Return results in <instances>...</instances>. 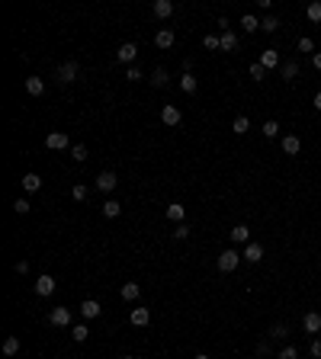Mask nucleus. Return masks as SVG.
Masks as SVG:
<instances>
[{"label": "nucleus", "mask_w": 321, "mask_h": 359, "mask_svg": "<svg viewBox=\"0 0 321 359\" xmlns=\"http://www.w3.org/2000/svg\"><path fill=\"white\" fill-rule=\"evenodd\" d=\"M238 263H241V253H238V250H222L219 260H215V266H219L222 273H235Z\"/></svg>", "instance_id": "nucleus-1"}, {"label": "nucleus", "mask_w": 321, "mask_h": 359, "mask_svg": "<svg viewBox=\"0 0 321 359\" xmlns=\"http://www.w3.org/2000/svg\"><path fill=\"white\" fill-rule=\"evenodd\" d=\"M135 58H138V45H135V42H122L119 51H116V61H119V64H129V67H132Z\"/></svg>", "instance_id": "nucleus-2"}, {"label": "nucleus", "mask_w": 321, "mask_h": 359, "mask_svg": "<svg viewBox=\"0 0 321 359\" xmlns=\"http://www.w3.org/2000/svg\"><path fill=\"white\" fill-rule=\"evenodd\" d=\"M45 148H51V151H65V148H71V138H68L65 132H48L45 135Z\"/></svg>", "instance_id": "nucleus-3"}, {"label": "nucleus", "mask_w": 321, "mask_h": 359, "mask_svg": "<svg viewBox=\"0 0 321 359\" xmlns=\"http://www.w3.org/2000/svg\"><path fill=\"white\" fill-rule=\"evenodd\" d=\"M161 122H164V125H170V128H177L180 122H183V112H180V109L170 103V106H164V109H161Z\"/></svg>", "instance_id": "nucleus-4"}, {"label": "nucleus", "mask_w": 321, "mask_h": 359, "mask_svg": "<svg viewBox=\"0 0 321 359\" xmlns=\"http://www.w3.org/2000/svg\"><path fill=\"white\" fill-rule=\"evenodd\" d=\"M48 321L55 324V327H71V308H51V314H48Z\"/></svg>", "instance_id": "nucleus-5"}, {"label": "nucleus", "mask_w": 321, "mask_h": 359, "mask_svg": "<svg viewBox=\"0 0 321 359\" xmlns=\"http://www.w3.org/2000/svg\"><path fill=\"white\" fill-rule=\"evenodd\" d=\"M58 81H61V84H74L77 81V61H65V64H58Z\"/></svg>", "instance_id": "nucleus-6"}, {"label": "nucleus", "mask_w": 321, "mask_h": 359, "mask_svg": "<svg viewBox=\"0 0 321 359\" xmlns=\"http://www.w3.org/2000/svg\"><path fill=\"white\" fill-rule=\"evenodd\" d=\"M116 186H119V177H116L112 170H103L100 177H97V189H103V192H112Z\"/></svg>", "instance_id": "nucleus-7"}, {"label": "nucleus", "mask_w": 321, "mask_h": 359, "mask_svg": "<svg viewBox=\"0 0 321 359\" xmlns=\"http://www.w3.org/2000/svg\"><path fill=\"white\" fill-rule=\"evenodd\" d=\"M260 64H264L267 71H276V67H280V51H276V48H264V51H260Z\"/></svg>", "instance_id": "nucleus-8"}, {"label": "nucleus", "mask_w": 321, "mask_h": 359, "mask_svg": "<svg viewBox=\"0 0 321 359\" xmlns=\"http://www.w3.org/2000/svg\"><path fill=\"white\" fill-rule=\"evenodd\" d=\"M241 257H244L247 263H260V260H264V247H260L257 241H250V244H244V253H241Z\"/></svg>", "instance_id": "nucleus-9"}, {"label": "nucleus", "mask_w": 321, "mask_h": 359, "mask_svg": "<svg viewBox=\"0 0 321 359\" xmlns=\"http://www.w3.org/2000/svg\"><path fill=\"white\" fill-rule=\"evenodd\" d=\"M100 302L97 299H87V302H81V314H84V321H93V318H100Z\"/></svg>", "instance_id": "nucleus-10"}, {"label": "nucleus", "mask_w": 321, "mask_h": 359, "mask_svg": "<svg viewBox=\"0 0 321 359\" xmlns=\"http://www.w3.org/2000/svg\"><path fill=\"white\" fill-rule=\"evenodd\" d=\"M302 327H305V334H318V330H321V314L308 311L305 318H302Z\"/></svg>", "instance_id": "nucleus-11"}, {"label": "nucleus", "mask_w": 321, "mask_h": 359, "mask_svg": "<svg viewBox=\"0 0 321 359\" xmlns=\"http://www.w3.org/2000/svg\"><path fill=\"white\" fill-rule=\"evenodd\" d=\"M51 292H55V279H51L48 273L39 276V279H36V295H42V299H45V295H51Z\"/></svg>", "instance_id": "nucleus-12"}, {"label": "nucleus", "mask_w": 321, "mask_h": 359, "mask_svg": "<svg viewBox=\"0 0 321 359\" xmlns=\"http://www.w3.org/2000/svg\"><path fill=\"white\" fill-rule=\"evenodd\" d=\"M154 16L158 20H167V16H173V0H154Z\"/></svg>", "instance_id": "nucleus-13"}, {"label": "nucleus", "mask_w": 321, "mask_h": 359, "mask_svg": "<svg viewBox=\"0 0 321 359\" xmlns=\"http://www.w3.org/2000/svg\"><path fill=\"white\" fill-rule=\"evenodd\" d=\"M228 234H231V241H235V244H250V228L247 225H235Z\"/></svg>", "instance_id": "nucleus-14"}, {"label": "nucleus", "mask_w": 321, "mask_h": 359, "mask_svg": "<svg viewBox=\"0 0 321 359\" xmlns=\"http://www.w3.org/2000/svg\"><path fill=\"white\" fill-rule=\"evenodd\" d=\"M26 93H29V96H42V93H45V81H42V77H26Z\"/></svg>", "instance_id": "nucleus-15"}, {"label": "nucleus", "mask_w": 321, "mask_h": 359, "mask_svg": "<svg viewBox=\"0 0 321 359\" xmlns=\"http://www.w3.org/2000/svg\"><path fill=\"white\" fill-rule=\"evenodd\" d=\"M302 151V138L299 135H286L283 138V154H299Z\"/></svg>", "instance_id": "nucleus-16"}, {"label": "nucleus", "mask_w": 321, "mask_h": 359, "mask_svg": "<svg viewBox=\"0 0 321 359\" xmlns=\"http://www.w3.org/2000/svg\"><path fill=\"white\" fill-rule=\"evenodd\" d=\"M280 77H283L286 84H292V81L299 77V64H296V61H286V64L280 67Z\"/></svg>", "instance_id": "nucleus-17"}, {"label": "nucleus", "mask_w": 321, "mask_h": 359, "mask_svg": "<svg viewBox=\"0 0 321 359\" xmlns=\"http://www.w3.org/2000/svg\"><path fill=\"white\" fill-rule=\"evenodd\" d=\"M138 295H142L138 282H122V302H138Z\"/></svg>", "instance_id": "nucleus-18"}, {"label": "nucleus", "mask_w": 321, "mask_h": 359, "mask_svg": "<svg viewBox=\"0 0 321 359\" xmlns=\"http://www.w3.org/2000/svg\"><path fill=\"white\" fill-rule=\"evenodd\" d=\"M164 215H167L173 225H180V222H183V218H186V208L180 205V202H173V205H167V212H164Z\"/></svg>", "instance_id": "nucleus-19"}, {"label": "nucleus", "mask_w": 321, "mask_h": 359, "mask_svg": "<svg viewBox=\"0 0 321 359\" xmlns=\"http://www.w3.org/2000/svg\"><path fill=\"white\" fill-rule=\"evenodd\" d=\"M219 42H222V51H235L238 48V36L231 29H225L222 36H219Z\"/></svg>", "instance_id": "nucleus-20"}, {"label": "nucleus", "mask_w": 321, "mask_h": 359, "mask_svg": "<svg viewBox=\"0 0 321 359\" xmlns=\"http://www.w3.org/2000/svg\"><path fill=\"white\" fill-rule=\"evenodd\" d=\"M23 189L26 192H39L42 189V177H39V173H26V177H23Z\"/></svg>", "instance_id": "nucleus-21"}, {"label": "nucleus", "mask_w": 321, "mask_h": 359, "mask_svg": "<svg viewBox=\"0 0 321 359\" xmlns=\"http://www.w3.org/2000/svg\"><path fill=\"white\" fill-rule=\"evenodd\" d=\"M119 212H122V202H119V199H106V202H103V215L106 218H119Z\"/></svg>", "instance_id": "nucleus-22"}, {"label": "nucleus", "mask_w": 321, "mask_h": 359, "mask_svg": "<svg viewBox=\"0 0 321 359\" xmlns=\"http://www.w3.org/2000/svg\"><path fill=\"white\" fill-rule=\"evenodd\" d=\"M148 321H151V311L148 308H135L132 311V324H135V327H148Z\"/></svg>", "instance_id": "nucleus-23"}, {"label": "nucleus", "mask_w": 321, "mask_h": 359, "mask_svg": "<svg viewBox=\"0 0 321 359\" xmlns=\"http://www.w3.org/2000/svg\"><path fill=\"white\" fill-rule=\"evenodd\" d=\"M180 90H183V93H196L199 90L196 74H183V77H180Z\"/></svg>", "instance_id": "nucleus-24"}, {"label": "nucleus", "mask_w": 321, "mask_h": 359, "mask_svg": "<svg viewBox=\"0 0 321 359\" xmlns=\"http://www.w3.org/2000/svg\"><path fill=\"white\" fill-rule=\"evenodd\" d=\"M154 45H158V48H173V32L170 29H161L158 36H154Z\"/></svg>", "instance_id": "nucleus-25"}, {"label": "nucleus", "mask_w": 321, "mask_h": 359, "mask_svg": "<svg viewBox=\"0 0 321 359\" xmlns=\"http://www.w3.org/2000/svg\"><path fill=\"white\" fill-rule=\"evenodd\" d=\"M247 128H250V119L247 116H238L235 122H231V132H235V135H247Z\"/></svg>", "instance_id": "nucleus-26"}, {"label": "nucleus", "mask_w": 321, "mask_h": 359, "mask_svg": "<svg viewBox=\"0 0 321 359\" xmlns=\"http://www.w3.org/2000/svg\"><path fill=\"white\" fill-rule=\"evenodd\" d=\"M151 84H154V87H167V84H170V74L164 71V67H154V74H151Z\"/></svg>", "instance_id": "nucleus-27"}, {"label": "nucleus", "mask_w": 321, "mask_h": 359, "mask_svg": "<svg viewBox=\"0 0 321 359\" xmlns=\"http://www.w3.org/2000/svg\"><path fill=\"white\" fill-rule=\"evenodd\" d=\"M241 26H244V32H257L260 29V20H257L254 13H244V16H241Z\"/></svg>", "instance_id": "nucleus-28"}, {"label": "nucleus", "mask_w": 321, "mask_h": 359, "mask_svg": "<svg viewBox=\"0 0 321 359\" xmlns=\"http://www.w3.org/2000/svg\"><path fill=\"white\" fill-rule=\"evenodd\" d=\"M260 132H264V138H276V135H280V122H276V119H267Z\"/></svg>", "instance_id": "nucleus-29"}, {"label": "nucleus", "mask_w": 321, "mask_h": 359, "mask_svg": "<svg viewBox=\"0 0 321 359\" xmlns=\"http://www.w3.org/2000/svg\"><path fill=\"white\" fill-rule=\"evenodd\" d=\"M20 353V337H7L4 340V356H16Z\"/></svg>", "instance_id": "nucleus-30"}, {"label": "nucleus", "mask_w": 321, "mask_h": 359, "mask_svg": "<svg viewBox=\"0 0 321 359\" xmlns=\"http://www.w3.org/2000/svg\"><path fill=\"white\" fill-rule=\"evenodd\" d=\"M71 337L77 340V343H84V340L90 337V330H87V324H74V327H71Z\"/></svg>", "instance_id": "nucleus-31"}, {"label": "nucleus", "mask_w": 321, "mask_h": 359, "mask_svg": "<svg viewBox=\"0 0 321 359\" xmlns=\"http://www.w3.org/2000/svg\"><path fill=\"white\" fill-rule=\"evenodd\" d=\"M305 16L311 23H321V0H315V4H308V10H305Z\"/></svg>", "instance_id": "nucleus-32"}, {"label": "nucleus", "mask_w": 321, "mask_h": 359, "mask_svg": "<svg viewBox=\"0 0 321 359\" xmlns=\"http://www.w3.org/2000/svg\"><path fill=\"white\" fill-rule=\"evenodd\" d=\"M260 29H264V32H276V29H280V20H276V16H264V20H260Z\"/></svg>", "instance_id": "nucleus-33"}, {"label": "nucleus", "mask_w": 321, "mask_h": 359, "mask_svg": "<svg viewBox=\"0 0 321 359\" xmlns=\"http://www.w3.org/2000/svg\"><path fill=\"white\" fill-rule=\"evenodd\" d=\"M270 337H273V340H286V337H289V327H286V324H273V327H270Z\"/></svg>", "instance_id": "nucleus-34"}, {"label": "nucleus", "mask_w": 321, "mask_h": 359, "mask_svg": "<svg viewBox=\"0 0 321 359\" xmlns=\"http://www.w3.org/2000/svg\"><path fill=\"white\" fill-rule=\"evenodd\" d=\"M71 157H74V161H77V164H84V161H87V157H90V151H87V148H84V145H74V148H71Z\"/></svg>", "instance_id": "nucleus-35"}, {"label": "nucleus", "mask_w": 321, "mask_h": 359, "mask_svg": "<svg viewBox=\"0 0 321 359\" xmlns=\"http://www.w3.org/2000/svg\"><path fill=\"white\" fill-rule=\"evenodd\" d=\"M189 231H193V228H189L186 222H180L177 228H173V238H177V241H183V238H189Z\"/></svg>", "instance_id": "nucleus-36"}, {"label": "nucleus", "mask_w": 321, "mask_h": 359, "mask_svg": "<svg viewBox=\"0 0 321 359\" xmlns=\"http://www.w3.org/2000/svg\"><path fill=\"white\" fill-rule=\"evenodd\" d=\"M142 77H145V74H142V67H135V64H132V67H125V81L138 84V81H142Z\"/></svg>", "instance_id": "nucleus-37"}, {"label": "nucleus", "mask_w": 321, "mask_h": 359, "mask_svg": "<svg viewBox=\"0 0 321 359\" xmlns=\"http://www.w3.org/2000/svg\"><path fill=\"white\" fill-rule=\"evenodd\" d=\"M71 196L77 199V202H84V199H87V186H84V183H74V186H71Z\"/></svg>", "instance_id": "nucleus-38"}, {"label": "nucleus", "mask_w": 321, "mask_h": 359, "mask_svg": "<svg viewBox=\"0 0 321 359\" xmlns=\"http://www.w3.org/2000/svg\"><path fill=\"white\" fill-rule=\"evenodd\" d=\"M276 359H299V349L296 346H283L280 353H276Z\"/></svg>", "instance_id": "nucleus-39"}, {"label": "nucleus", "mask_w": 321, "mask_h": 359, "mask_svg": "<svg viewBox=\"0 0 321 359\" xmlns=\"http://www.w3.org/2000/svg\"><path fill=\"white\" fill-rule=\"evenodd\" d=\"M264 74H267V67L260 64V61H257V64H250V81H264Z\"/></svg>", "instance_id": "nucleus-40"}, {"label": "nucleus", "mask_w": 321, "mask_h": 359, "mask_svg": "<svg viewBox=\"0 0 321 359\" xmlns=\"http://www.w3.org/2000/svg\"><path fill=\"white\" fill-rule=\"evenodd\" d=\"M29 208H32V205L26 202V199H16V202H13V212H16V215H26Z\"/></svg>", "instance_id": "nucleus-41"}, {"label": "nucleus", "mask_w": 321, "mask_h": 359, "mask_svg": "<svg viewBox=\"0 0 321 359\" xmlns=\"http://www.w3.org/2000/svg\"><path fill=\"white\" fill-rule=\"evenodd\" d=\"M299 51H311V55H315V42H311L308 36H302L299 39Z\"/></svg>", "instance_id": "nucleus-42"}, {"label": "nucleus", "mask_w": 321, "mask_h": 359, "mask_svg": "<svg viewBox=\"0 0 321 359\" xmlns=\"http://www.w3.org/2000/svg\"><path fill=\"white\" fill-rule=\"evenodd\" d=\"M203 45L209 48V51H215V48H222V42H219V36H206V39H203Z\"/></svg>", "instance_id": "nucleus-43"}, {"label": "nucleus", "mask_w": 321, "mask_h": 359, "mask_svg": "<svg viewBox=\"0 0 321 359\" xmlns=\"http://www.w3.org/2000/svg\"><path fill=\"white\" fill-rule=\"evenodd\" d=\"M308 353L315 356V359H321V340H311V346H308Z\"/></svg>", "instance_id": "nucleus-44"}, {"label": "nucleus", "mask_w": 321, "mask_h": 359, "mask_svg": "<svg viewBox=\"0 0 321 359\" xmlns=\"http://www.w3.org/2000/svg\"><path fill=\"white\" fill-rule=\"evenodd\" d=\"M13 269H16V273H20V276H26V273H29V263H26V260H20V263H16Z\"/></svg>", "instance_id": "nucleus-45"}, {"label": "nucleus", "mask_w": 321, "mask_h": 359, "mask_svg": "<svg viewBox=\"0 0 321 359\" xmlns=\"http://www.w3.org/2000/svg\"><path fill=\"white\" fill-rule=\"evenodd\" d=\"M257 356H270V343H260L257 346Z\"/></svg>", "instance_id": "nucleus-46"}, {"label": "nucleus", "mask_w": 321, "mask_h": 359, "mask_svg": "<svg viewBox=\"0 0 321 359\" xmlns=\"http://www.w3.org/2000/svg\"><path fill=\"white\" fill-rule=\"evenodd\" d=\"M311 64H315L318 71H321V51H315V55H311Z\"/></svg>", "instance_id": "nucleus-47"}, {"label": "nucleus", "mask_w": 321, "mask_h": 359, "mask_svg": "<svg viewBox=\"0 0 321 359\" xmlns=\"http://www.w3.org/2000/svg\"><path fill=\"white\" fill-rule=\"evenodd\" d=\"M315 109H321V93H315Z\"/></svg>", "instance_id": "nucleus-48"}, {"label": "nucleus", "mask_w": 321, "mask_h": 359, "mask_svg": "<svg viewBox=\"0 0 321 359\" xmlns=\"http://www.w3.org/2000/svg\"><path fill=\"white\" fill-rule=\"evenodd\" d=\"M193 359H209V356H206V353H199V356H193Z\"/></svg>", "instance_id": "nucleus-49"}, {"label": "nucleus", "mask_w": 321, "mask_h": 359, "mask_svg": "<svg viewBox=\"0 0 321 359\" xmlns=\"http://www.w3.org/2000/svg\"><path fill=\"white\" fill-rule=\"evenodd\" d=\"M122 359H135V356H122Z\"/></svg>", "instance_id": "nucleus-50"}]
</instances>
